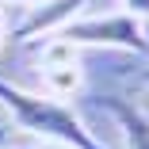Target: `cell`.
Returning <instances> with one entry per match:
<instances>
[{"instance_id": "5", "label": "cell", "mask_w": 149, "mask_h": 149, "mask_svg": "<svg viewBox=\"0 0 149 149\" xmlns=\"http://www.w3.org/2000/svg\"><path fill=\"white\" fill-rule=\"evenodd\" d=\"M46 84H50L46 96L73 92V88H77V69H73V61H69V65H50V69H46Z\"/></svg>"}, {"instance_id": "2", "label": "cell", "mask_w": 149, "mask_h": 149, "mask_svg": "<svg viewBox=\"0 0 149 149\" xmlns=\"http://www.w3.org/2000/svg\"><path fill=\"white\" fill-rule=\"evenodd\" d=\"M57 35H61V42H69V46H111V50L149 54V38L141 31V19H134L130 12L69 19Z\"/></svg>"}, {"instance_id": "12", "label": "cell", "mask_w": 149, "mask_h": 149, "mask_svg": "<svg viewBox=\"0 0 149 149\" xmlns=\"http://www.w3.org/2000/svg\"><path fill=\"white\" fill-rule=\"evenodd\" d=\"M0 149H4V145H0Z\"/></svg>"}, {"instance_id": "8", "label": "cell", "mask_w": 149, "mask_h": 149, "mask_svg": "<svg viewBox=\"0 0 149 149\" xmlns=\"http://www.w3.org/2000/svg\"><path fill=\"white\" fill-rule=\"evenodd\" d=\"M0 145H8V126L0 123Z\"/></svg>"}, {"instance_id": "10", "label": "cell", "mask_w": 149, "mask_h": 149, "mask_svg": "<svg viewBox=\"0 0 149 149\" xmlns=\"http://www.w3.org/2000/svg\"><path fill=\"white\" fill-rule=\"evenodd\" d=\"M141 80H145V84H149V69H145V73H141Z\"/></svg>"}, {"instance_id": "9", "label": "cell", "mask_w": 149, "mask_h": 149, "mask_svg": "<svg viewBox=\"0 0 149 149\" xmlns=\"http://www.w3.org/2000/svg\"><path fill=\"white\" fill-rule=\"evenodd\" d=\"M0 42H4V12H0Z\"/></svg>"}, {"instance_id": "6", "label": "cell", "mask_w": 149, "mask_h": 149, "mask_svg": "<svg viewBox=\"0 0 149 149\" xmlns=\"http://www.w3.org/2000/svg\"><path fill=\"white\" fill-rule=\"evenodd\" d=\"M123 12H130L134 19H141V15H149V0H123Z\"/></svg>"}, {"instance_id": "7", "label": "cell", "mask_w": 149, "mask_h": 149, "mask_svg": "<svg viewBox=\"0 0 149 149\" xmlns=\"http://www.w3.org/2000/svg\"><path fill=\"white\" fill-rule=\"evenodd\" d=\"M31 149H73V145H65V141H35Z\"/></svg>"}, {"instance_id": "1", "label": "cell", "mask_w": 149, "mask_h": 149, "mask_svg": "<svg viewBox=\"0 0 149 149\" xmlns=\"http://www.w3.org/2000/svg\"><path fill=\"white\" fill-rule=\"evenodd\" d=\"M0 103H4V111L12 115V123L19 130L35 134L38 141H65L73 149H103L96 141V134L84 126V118L57 96L27 92V88L0 77Z\"/></svg>"}, {"instance_id": "3", "label": "cell", "mask_w": 149, "mask_h": 149, "mask_svg": "<svg viewBox=\"0 0 149 149\" xmlns=\"http://www.w3.org/2000/svg\"><path fill=\"white\" fill-rule=\"evenodd\" d=\"M96 107L107 111L115 123H118L126 149H149V115H145V111H138V107L126 103V100H115V96H100Z\"/></svg>"}, {"instance_id": "4", "label": "cell", "mask_w": 149, "mask_h": 149, "mask_svg": "<svg viewBox=\"0 0 149 149\" xmlns=\"http://www.w3.org/2000/svg\"><path fill=\"white\" fill-rule=\"evenodd\" d=\"M80 8H84V0H46V8H42V12H35L23 27H15V31H12V38H15V42H27L31 35L61 31V27H65V23L80 12Z\"/></svg>"}, {"instance_id": "11", "label": "cell", "mask_w": 149, "mask_h": 149, "mask_svg": "<svg viewBox=\"0 0 149 149\" xmlns=\"http://www.w3.org/2000/svg\"><path fill=\"white\" fill-rule=\"evenodd\" d=\"M0 4H4V0H0ZM23 4H38V0H23Z\"/></svg>"}]
</instances>
